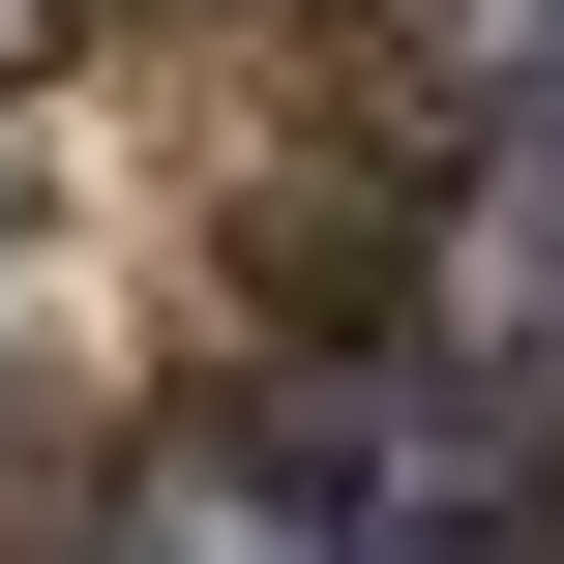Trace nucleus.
Wrapping results in <instances>:
<instances>
[{
    "label": "nucleus",
    "instance_id": "obj_1",
    "mask_svg": "<svg viewBox=\"0 0 564 564\" xmlns=\"http://www.w3.org/2000/svg\"><path fill=\"white\" fill-rule=\"evenodd\" d=\"M506 535H535V416L446 387V357H387V387H268V416H208L89 564H506Z\"/></svg>",
    "mask_w": 564,
    "mask_h": 564
}]
</instances>
